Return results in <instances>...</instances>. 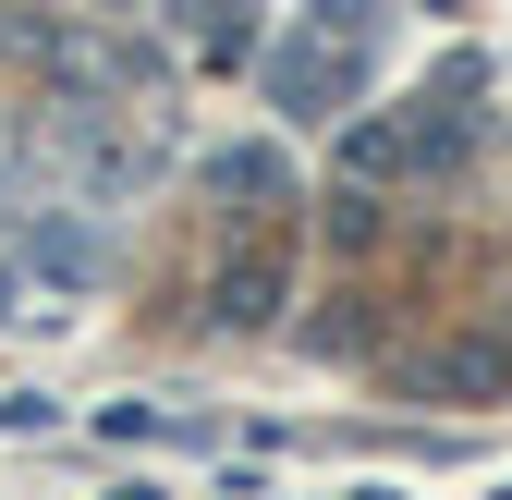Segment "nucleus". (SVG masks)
I'll list each match as a JSON object with an SVG mask.
<instances>
[{
  "label": "nucleus",
  "mask_w": 512,
  "mask_h": 500,
  "mask_svg": "<svg viewBox=\"0 0 512 500\" xmlns=\"http://www.w3.org/2000/svg\"><path fill=\"white\" fill-rule=\"evenodd\" d=\"M427 379H439V391H512V342H452Z\"/></svg>",
  "instance_id": "obj_2"
},
{
  "label": "nucleus",
  "mask_w": 512,
  "mask_h": 500,
  "mask_svg": "<svg viewBox=\"0 0 512 500\" xmlns=\"http://www.w3.org/2000/svg\"><path fill=\"white\" fill-rule=\"evenodd\" d=\"M208 183H220V196H281V159H269V147H232Z\"/></svg>",
  "instance_id": "obj_4"
},
{
  "label": "nucleus",
  "mask_w": 512,
  "mask_h": 500,
  "mask_svg": "<svg viewBox=\"0 0 512 500\" xmlns=\"http://www.w3.org/2000/svg\"><path fill=\"white\" fill-rule=\"evenodd\" d=\"M330 86H342V61H330V49H305V37L269 49V98H281V110H330Z\"/></svg>",
  "instance_id": "obj_1"
},
{
  "label": "nucleus",
  "mask_w": 512,
  "mask_h": 500,
  "mask_svg": "<svg viewBox=\"0 0 512 500\" xmlns=\"http://www.w3.org/2000/svg\"><path fill=\"white\" fill-rule=\"evenodd\" d=\"M269 293H281L269 269H232V281H220V318H232V330H256V318H269Z\"/></svg>",
  "instance_id": "obj_6"
},
{
  "label": "nucleus",
  "mask_w": 512,
  "mask_h": 500,
  "mask_svg": "<svg viewBox=\"0 0 512 500\" xmlns=\"http://www.w3.org/2000/svg\"><path fill=\"white\" fill-rule=\"evenodd\" d=\"M37 269H49V281H98V244L49 220V232H37Z\"/></svg>",
  "instance_id": "obj_5"
},
{
  "label": "nucleus",
  "mask_w": 512,
  "mask_h": 500,
  "mask_svg": "<svg viewBox=\"0 0 512 500\" xmlns=\"http://www.w3.org/2000/svg\"><path fill=\"white\" fill-rule=\"evenodd\" d=\"M415 159V122H354L342 135V171H403Z\"/></svg>",
  "instance_id": "obj_3"
}]
</instances>
